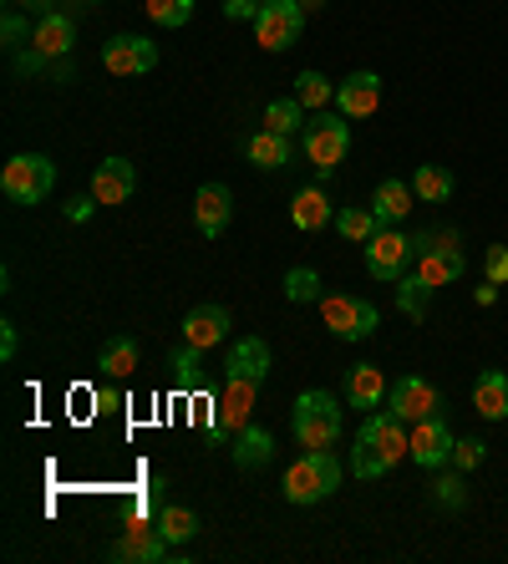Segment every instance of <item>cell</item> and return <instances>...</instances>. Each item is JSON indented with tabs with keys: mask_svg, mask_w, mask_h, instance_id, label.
<instances>
[{
	"mask_svg": "<svg viewBox=\"0 0 508 564\" xmlns=\"http://www.w3.org/2000/svg\"><path fill=\"white\" fill-rule=\"evenodd\" d=\"M264 11V0H224V15L229 21H255Z\"/></svg>",
	"mask_w": 508,
	"mask_h": 564,
	"instance_id": "b9f144b4",
	"label": "cell"
},
{
	"mask_svg": "<svg viewBox=\"0 0 508 564\" xmlns=\"http://www.w3.org/2000/svg\"><path fill=\"white\" fill-rule=\"evenodd\" d=\"M31 46H36L41 56H52V62H66L72 46H77V26H72V15H62V11L41 15L36 31H31Z\"/></svg>",
	"mask_w": 508,
	"mask_h": 564,
	"instance_id": "d6986e66",
	"label": "cell"
},
{
	"mask_svg": "<svg viewBox=\"0 0 508 564\" xmlns=\"http://www.w3.org/2000/svg\"><path fill=\"white\" fill-rule=\"evenodd\" d=\"M453 427H447V412H432V417L412 422V447H407V458L418 463L422 473H437L453 463Z\"/></svg>",
	"mask_w": 508,
	"mask_h": 564,
	"instance_id": "9c48e42d",
	"label": "cell"
},
{
	"mask_svg": "<svg viewBox=\"0 0 508 564\" xmlns=\"http://www.w3.org/2000/svg\"><path fill=\"white\" fill-rule=\"evenodd\" d=\"M274 367L270 356V341L264 336H239L235 346H229V361H224V377H249V381H264Z\"/></svg>",
	"mask_w": 508,
	"mask_h": 564,
	"instance_id": "ac0fdd59",
	"label": "cell"
},
{
	"mask_svg": "<svg viewBox=\"0 0 508 564\" xmlns=\"http://www.w3.org/2000/svg\"><path fill=\"white\" fill-rule=\"evenodd\" d=\"M52 188H56V163L46 153H15L0 169V194L11 198V204H21V209L41 204Z\"/></svg>",
	"mask_w": 508,
	"mask_h": 564,
	"instance_id": "277c9868",
	"label": "cell"
},
{
	"mask_svg": "<svg viewBox=\"0 0 508 564\" xmlns=\"http://www.w3.org/2000/svg\"><path fill=\"white\" fill-rule=\"evenodd\" d=\"M107 560H118V564H158V560H173V544L163 539V529L158 524H128L112 544H107Z\"/></svg>",
	"mask_w": 508,
	"mask_h": 564,
	"instance_id": "8fae6325",
	"label": "cell"
},
{
	"mask_svg": "<svg viewBox=\"0 0 508 564\" xmlns=\"http://www.w3.org/2000/svg\"><path fill=\"white\" fill-rule=\"evenodd\" d=\"M295 97H300V107H305V112H321L326 102H336V87H331L321 72H300V77H295Z\"/></svg>",
	"mask_w": 508,
	"mask_h": 564,
	"instance_id": "e575fe53",
	"label": "cell"
},
{
	"mask_svg": "<svg viewBox=\"0 0 508 564\" xmlns=\"http://www.w3.org/2000/svg\"><path fill=\"white\" fill-rule=\"evenodd\" d=\"M255 402H260V381L224 377V397L214 402V433L235 437L239 427H249V422H255Z\"/></svg>",
	"mask_w": 508,
	"mask_h": 564,
	"instance_id": "30bf717a",
	"label": "cell"
},
{
	"mask_svg": "<svg viewBox=\"0 0 508 564\" xmlns=\"http://www.w3.org/2000/svg\"><path fill=\"white\" fill-rule=\"evenodd\" d=\"M336 229H341V239H346V245H366V239L381 229V219L371 209H356V204H352V209L336 214Z\"/></svg>",
	"mask_w": 508,
	"mask_h": 564,
	"instance_id": "d6a6232c",
	"label": "cell"
},
{
	"mask_svg": "<svg viewBox=\"0 0 508 564\" xmlns=\"http://www.w3.org/2000/svg\"><path fill=\"white\" fill-rule=\"evenodd\" d=\"M387 377H381V367H371V361H356L352 371H346V402L361 412H377L381 402H387Z\"/></svg>",
	"mask_w": 508,
	"mask_h": 564,
	"instance_id": "44dd1931",
	"label": "cell"
},
{
	"mask_svg": "<svg viewBox=\"0 0 508 564\" xmlns=\"http://www.w3.org/2000/svg\"><path fill=\"white\" fill-rule=\"evenodd\" d=\"M387 408L402 422H422L432 412H443V392L428 377H397V387L387 392Z\"/></svg>",
	"mask_w": 508,
	"mask_h": 564,
	"instance_id": "4fadbf2b",
	"label": "cell"
},
{
	"mask_svg": "<svg viewBox=\"0 0 508 564\" xmlns=\"http://www.w3.org/2000/svg\"><path fill=\"white\" fill-rule=\"evenodd\" d=\"M285 301H295V305L326 301V285H321V275H315L311 264H295V270L285 275Z\"/></svg>",
	"mask_w": 508,
	"mask_h": 564,
	"instance_id": "836d02e7",
	"label": "cell"
},
{
	"mask_svg": "<svg viewBox=\"0 0 508 564\" xmlns=\"http://www.w3.org/2000/svg\"><path fill=\"white\" fill-rule=\"evenodd\" d=\"M412 188H418V204H447L453 198V173L437 169V163H418Z\"/></svg>",
	"mask_w": 508,
	"mask_h": 564,
	"instance_id": "4316f807",
	"label": "cell"
},
{
	"mask_svg": "<svg viewBox=\"0 0 508 564\" xmlns=\"http://www.w3.org/2000/svg\"><path fill=\"white\" fill-rule=\"evenodd\" d=\"M428 295H437V290H432L422 275H402V280H397V305H402V315H412V321H422Z\"/></svg>",
	"mask_w": 508,
	"mask_h": 564,
	"instance_id": "d590c367",
	"label": "cell"
},
{
	"mask_svg": "<svg viewBox=\"0 0 508 564\" xmlns=\"http://www.w3.org/2000/svg\"><path fill=\"white\" fill-rule=\"evenodd\" d=\"M305 31V6L300 0H264V11L255 15V41L264 52H290Z\"/></svg>",
	"mask_w": 508,
	"mask_h": 564,
	"instance_id": "52a82bcc",
	"label": "cell"
},
{
	"mask_svg": "<svg viewBox=\"0 0 508 564\" xmlns=\"http://www.w3.org/2000/svg\"><path fill=\"white\" fill-rule=\"evenodd\" d=\"M0 36H6V46H11V52L21 46V41H26V15L15 11V6L6 11V21H0Z\"/></svg>",
	"mask_w": 508,
	"mask_h": 564,
	"instance_id": "60d3db41",
	"label": "cell"
},
{
	"mask_svg": "<svg viewBox=\"0 0 508 564\" xmlns=\"http://www.w3.org/2000/svg\"><path fill=\"white\" fill-rule=\"evenodd\" d=\"M412 209H418V188H412V178H381L377 194H371V214H377L381 224H402Z\"/></svg>",
	"mask_w": 508,
	"mask_h": 564,
	"instance_id": "ffe728a7",
	"label": "cell"
},
{
	"mask_svg": "<svg viewBox=\"0 0 508 564\" xmlns=\"http://www.w3.org/2000/svg\"><path fill=\"white\" fill-rule=\"evenodd\" d=\"M153 524L163 529V539H169V544H183V539H194V534H198V513H194V509H183V503H163Z\"/></svg>",
	"mask_w": 508,
	"mask_h": 564,
	"instance_id": "f1b7e54d",
	"label": "cell"
},
{
	"mask_svg": "<svg viewBox=\"0 0 508 564\" xmlns=\"http://www.w3.org/2000/svg\"><path fill=\"white\" fill-rule=\"evenodd\" d=\"M300 6H305V15H311V11H321V6H326V0H300Z\"/></svg>",
	"mask_w": 508,
	"mask_h": 564,
	"instance_id": "7dc6e473",
	"label": "cell"
},
{
	"mask_svg": "<svg viewBox=\"0 0 508 564\" xmlns=\"http://www.w3.org/2000/svg\"><path fill=\"white\" fill-rule=\"evenodd\" d=\"M432 250H457V229H428V235H412V254H432Z\"/></svg>",
	"mask_w": 508,
	"mask_h": 564,
	"instance_id": "f35d334b",
	"label": "cell"
},
{
	"mask_svg": "<svg viewBox=\"0 0 508 564\" xmlns=\"http://www.w3.org/2000/svg\"><path fill=\"white\" fill-rule=\"evenodd\" d=\"M143 11H148V21H153V26L179 31V26H188V21H194V0H143Z\"/></svg>",
	"mask_w": 508,
	"mask_h": 564,
	"instance_id": "1f68e13d",
	"label": "cell"
},
{
	"mask_svg": "<svg viewBox=\"0 0 508 564\" xmlns=\"http://www.w3.org/2000/svg\"><path fill=\"white\" fill-rule=\"evenodd\" d=\"M432 503L447 513H457L468 503V484H463V473H437V484H432Z\"/></svg>",
	"mask_w": 508,
	"mask_h": 564,
	"instance_id": "8d00e7d4",
	"label": "cell"
},
{
	"mask_svg": "<svg viewBox=\"0 0 508 564\" xmlns=\"http://www.w3.org/2000/svg\"><path fill=\"white\" fill-rule=\"evenodd\" d=\"M473 412L488 422L508 417V371H498V367L478 371V381H473Z\"/></svg>",
	"mask_w": 508,
	"mask_h": 564,
	"instance_id": "7402d4cb",
	"label": "cell"
},
{
	"mask_svg": "<svg viewBox=\"0 0 508 564\" xmlns=\"http://www.w3.org/2000/svg\"><path fill=\"white\" fill-rule=\"evenodd\" d=\"M229 311L224 305H194V311L183 315V341L198 346V351H209V346H219L224 336H229Z\"/></svg>",
	"mask_w": 508,
	"mask_h": 564,
	"instance_id": "e0dca14e",
	"label": "cell"
},
{
	"mask_svg": "<svg viewBox=\"0 0 508 564\" xmlns=\"http://www.w3.org/2000/svg\"><path fill=\"white\" fill-rule=\"evenodd\" d=\"M341 478H346V473H341V463H336L331 447H305V453L285 468V478H280V494L305 509V503L331 499V494L341 488Z\"/></svg>",
	"mask_w": 508,
	"mask_h": 564,
	"instance_id": "7a4b0ae2",
	"label": "cell"
},
{
	"mask_svg": "<svg viewBox=\"0 0 508 564\" xmlns=\"http://www.w3.org/2000/svg\"><path fill=\"white\" fill-rule=\"evenodd\" d=\"M483 270H488V280H494V285H508V245H488Z\"/></svg>",
	"mask_w": 508,
	"mask_h": 564,
	"instance_id": "ab89813d",
	"label": "cell"
},
{
	"mask_svg": "<svg viewBox=\"0 0 508 564\" xmlns=\"http://www.w3.org/2000/svg\"><path fill=\"white\" fill-rule=\"evenodd\" d=\"M173 381H179V392H198L204 387V351L198 346L183 341V351H173Z\"/></svg>",
	"mask_w": 508,
	"mask_h": 564,
	"instance_id": "4dcf8cb0",
	"label": "cell"
},
{
	"mask_svg": "<svg viewBox=\"0 0 508 564\" xmlns=\"http://www.w3.org/2000/svg\"><path fill=\"white\" fill-rule=\"evenodd\" d=\"M381 107V77L377 72H352V77L336 87V112L341 118H371Z\"/></svg>",
	"mask_w": 508,
	"mask_h": 564,
	"instance_id": "9a60e30c",
	"label": "cell"
},
{
	"mask_svg": "<svg viewBox=\"0 0 508 564\" xmlns=\"http://www.w3.org/2000/svg\"><path fill=\"white\" fill-rule=\"evenodd\" d=\"M15 346H21V330H15L11 321H6V326H0V361H11Z\"/></svg>",
	"mask_w": 508,
	"mask_h": 564,
	"instance_id": "7bdbcfd3",
	"label": "cell"
},
{
	"mask_svg": "<svg viewBox=\"0 0 508 564\" xmlns=\"http://www.w3.org/2000/svg\"><path fill=\"white\" fill-rule=\"evenodd\" d=\"M473 301H478L483 311H488V305H498V285H494V280H488V285H478V290H473Z\"/></svg>",
	"mask_w": 508,
	"mask_h": 564,
	"instance_id": "bcb514c9",
	"label": "cell"
},
{
	"mask_svg": "<svg viewBox=\"0 0 508 564\" xmlns=\"http://www.w3.org/2000/svg\"><path fill=\"white\" fill-rule=\"evenodd\" d=\"M229 453H235V468L255 473V468H264V463L274 458V437L264 433V427H255V422H249V427H239V433H235V447H229Z\"/></svg>",
	"mask_w": 508,
	"mask_h": 564,
	"instance_id": "cb8c5ba5",
	"label": "cell"
},
{
	"mask_svg": "<svg viewBox=\"0 0 508 564\" xmlns=\"http://www.w3.org/2000/svg\"><path fill=\"white\" fill-rule=\"evenodd\" d=\"M15 11H31V15H52L56 11V0H11Z\"/></svg>",
	"mask_w": 508,
	"mask_h": 564,
	"instance_id": "ee69618b",
	"label": "cell"
},
{
	"mask_svg": "<svg viewBox=\"0 0 508 564\" xmlns=\"http://www.w3.org/2000/svg\"><path fill=\"white\" fill-rule=\"evenodd\" d=\"M483 458H488V443H483V437H457L453 443V468L457 473H478Z\"/></svg>",
	"mask_w": 508,
	"mask_h": 564,
	"instance_id": "74e56055",
	"label": "cell"
},
{
	"mask_svg": "<svg viewBox=\"0 0 508 564\" xmlns=\"http://www.w3.org/2000/svg\"><path fill=\"white\" fill-rule=\"evenodd\" d=\"M102 66L112 72V77H148L158 66V46L148 36H112L102 46Z\"/></svg>",
	"mask_w": 508,
	"mask_h": 564,
	"instance_id": "7c38bea8",
	"label": "cell"
},
{
	"mask_svg": "<svg viewBox=\"0 0 508 564\" xmlns=\"http://www.w3.org/2000/svg\"><path fill=\"white\" fill-rule=\"evenodd\" d=\"M468 270V260H463V250H432V254H418V275L428 280L432 290L453 285L457 275Z\"/></svg>",
	"mask_w": 508,
	"mask_h": 564,
	"instance_id": "484cf974",
	"label": "cell"
},
{
	"mask_svg": "<svg viewBox=\"0 0 508 564\" xmlns=\"http://www.w3.org/2000/svg\"><path fill=\"white\" fill-rule=\"evenodd\" d=\"M229 219H235V194L224 184H204L194 194V224L204 239H219L224 229H229Z\"/></svg>",
	"mask_w": 508,
	"mask_h": 564,
	"instance_id": "2e32d148",
	"label": "cell"
},
{
	"mask_svg": "<svg viewBox=\"0 0 508 564\" xmlns=\"http://www.w3.org/2000/svg\"><path fill=\"white\" fill-rule=\"evenodd\" d=\"M290 433L300 447H336L346 433V417H341V402L331 392H300L295 412H290Z\"/></svg>",
	"mask_w": 508,
	"mask_h": 564,
	"instance_id": "3957f363",
	"label": "cell"
},
{
	"mask_svg": "<svg viewBox=\"0 0 508 564\" xmlns=\"http://www.w3.org/2000/svg\"><path fill=\"white\" fill-rule=\"evenodd\" d=\"M407 447H412V433L402 427L397 412H371L361 422V433H356V447H352V473L356 478H381L391 473L397 463L407 458Z\"/></svg>",
	"mask_w": 508,
	"mask_h": 564,
	"instance_id": "6da1fadb",
	"label": "cell"
},
{
	"mask_svg": "<svg viewBox=\"0 0 508 564\" xmlns=\"http://www.w3.org/2000/svg\"><path fill=\"white\" fill-rule=\"evenodd\" d=\"M264 128L270 132H305V107H300V97H274L270 107H264Z\"/></svg>",
	"mask_w": 508,
	"mask_h": 564,
	"instance_id": "f546056e",
	"label": "cell"
},
{
	"mask_svg": "<svg viewBox=\"0 0 508 564\" xmlns=\"http://www.w3.org/2000/svg\"><path fill=\"white\" fill-rule=\"evenodd\" d=\"M290 219H295L300 235H321L326 224H336V214H331V198L321 194V188H300V194L290 198Z\"/></svg>",
	"mask_w": 508,
	"mask_h": 564,
	"instance_id": "603a6c76",
	"label": "cell"
},
{
	"mask_svg": "<svg viewBox=\"0 0 508 564\" xmlns=\"http://www.w3.org/2000/svg\"><path fill=\"white\" fill-rule=\"evenodd\" d=\"M97 367H102V377H132V367H138V341H132V336H112V341L97 351Z\"/></svg>",
	"mask_w": 508,
	"mask_h": 564,
	"instance_id": "83f0119b",
	"label": "cell"
},
{
	"mask_svg": "<svg viewBox=\"0 0 508 564\" xmlns=\"http://www.w3.org/2000/svg\"><path fill=\"white\" fill-rule=\"evenodd\" d=\"M132 188H138V169H132L128 158H102V163H97V173H91V198H97V204H107V209L128 204Z\"/></svg>",
	"mask_w": 508,
	"mask_h": 564,
	"instance_id": "5bb4252c",
	"label": "cell"
},
{
	"mask_svg": "<svg viewBox=\"0 0 508 564\" xmlns=\"http://www.w3.org/2000/svg\"><path fill=\"white\" fill-rule=\"evenodd\" d=\"M91 209H97V198H77V204H66V214H72L77 224H87V219H91Z\"/></svg>",
	"mask_w": 508,
	"mask_h": 564,
	"instance_id": "f6af8a7d",
	"label": "cell"
},
{
	"mask_svg": "<svg viewBox=\"0 0 508 564\" xmlns=\"http://www.w3.org/2000/svg\"><path fill=\"white\" fill-rule=\"evenodd\" d=\"M245 158L249 163H255V169H264V173H274V169H285L290 163V138L285 132H255V138H249L245 143Z\"/></svg>",
	"mask_w": 508,
	"mask_h": 564,
	"instance_id": "d4e9b609",
	"label": "cell"
},
{
	"mask_svg": "<svg viewBox=\"0 0 508 564\" xmlns=\"http://www.w3.org/2000/svg\"><path fill=\"white\" fill-rule=\"evenodd\" d=\"M346 153H352V118H341V112L305 118V158L315 163V173H336Z\"/></svg>",
	"mask_w": 508,
	"mask_h": 564,
	"instance_id": "5b68a950",
	"label": "cell"
},
{
	"mask_svg": "<svg viewBox=\"0 0 508 564\" xmlns=\"http://www.w3.org/2000/svg\"><path fill=\"white\" fill-rule=\"evenodd\" d=\"M361 250H366V270H371L377 280H391V285L407 275V264L418 260V254H412V239H407L397 224H381Z\"/></svg>",
	"mask_w": 508,
	"mask_h": 564,
	"instance_id": "ba28073f",
	"label": "cell"
},
{
	"mask_svg": "<svg viewBox=\"0 0 508 564\" xmlns=\"http://www.w3.org/2000/svg\"><path fill=\"white\" fill-rule=\"evenodd\" d=\"M321 326L341 341H371L381 326V311L371 301H356V295H326L321 301Z\"/></svg>",
	"mask_w": 508,
	"mask_h": 564,
	"instance_id": "8992f818",
	"label": "cell"
}]
</instances>
